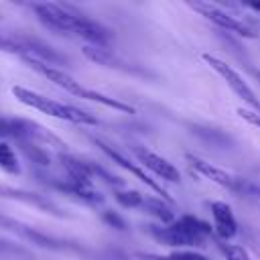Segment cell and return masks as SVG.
<instances>
[{
    "label": "cell",
    "instance_id": "1",
    "mask_svg": "<svg viewBox=\"0 0 260 260\" xmlns=\"http://www.w3.org/2000/svg\"><path fill=\"white\" fill-rule=\"evenodd\" d=\"M39 20L57 32L63 35H75L87 41V45H98L106 47L110 43V30L95 22L93 18L65 6V4H55V2H41L32 6Z\"/></svg>",
    "mask_w": 260,
    "mask_h": 260
},
{
    "label": "cell",
    "instance_id": "2",
    "mask_svg": "<svg viewBox=\"0 0 260 260\" xmlns=\"http://www.w3.org/2000/svg\"><path fill=\"white\" fill-rule=\"evenodd\" d=\"M148 234L156 242L173 248L203 246L205 238L211 236V225L195 215H181L167 225H148Z\"/></svg>",
    "mask_w": 260,
    "mask_h": 260
},
{
    "label": "cell",
    "instance_id": "3",
    "mask_svg": "<svg viewBox=\"0 0 260 260\" xmlns=\"http://www.w3.org/2000/svg\"><path fill=\"white\" fill-rule=\"evenodd\" d=\"M26 63H28L32 69H37L41 75H45L49 81H53L55 85H59L61 89H65L67 93H71V95H75V98H83V100H89V102H98V104L108 106V108H114V110H118V112L134 114V108H132V106H128V104H124V102H120V100H116V98L104 95V93H100V91H95V89L83 87V85H81L79 81H75L69 73H65L61 67H53V65H47V63H43V61H37V59H26Z\"/></svg>",
    "mask_w": 260,
    "mask_h": 260
},
{
    "label": "cell",
    "instance_id": "4",
    "mask_svg": "<svg viewBox=\"0 0 260 260\" xmlns=\"http://www.w3.org/2000/svg\"><path fill=\"white\" fill-rule=\"evenodd\" d=\"M12 93L18 102L47 114V116H53V118H59V120H67V122H73V124H98V118L91 116L89 112L81 110V108H75L71 104H61L57 100H51V98H45L32 89H26V87H20V85H14L12 87Z\"/></svg>",
    "mask_w": 260,
    "mask_h": 260
},
{
    "label": "cell",
    "instance_id": "5",
    "mask_svg": "<svg viewBox=\"0 0 260 260\" xmlns=\"http://www.w3.org/2000/svg\"><path fill=\"white\" fill-rule=\"evenodd\" d=\"M0 136L14 138L16 142H35L39 146H57L61 150L65 148V144L51 130L22 118H0Z\"/></svg>",
    "mask_w": 260,
    "mask_h": 260
},
{
    "label": "cell",
    "instance_id": "6",
    "mask_svg": "<svg viewBox=\"0 0 260 260\" xmlns=\"http://www.w3.org/2000/svg\"><path fill=\"white\" fill-rule=\"evenodd\" d=\"M203 57V61L232 87V91L238 95V98H242L248 106H252L254 108V112L256 114H260V98H256V93H254V89L246 83V79L232 67V65H228L223 59H219V57H215V55H211V53H203L201 55Z\"/></svg>",
    "mask_w": 260,
    "mask_h": 260
},
{
    "label": "cell",
    "instance_id": "7",
    "mask_svg": "<svg viewBox=\"0 0 260 260\" xmlns=\"http://www.w3.org/2000/svg\"><path fill=\"white\" fill-rule=\"evenodd\" d=\"M189 6L193 10H197L201 16H205L207 20H211L213 24H217L219 28L228 30V32H234L238 37H246V39H254L256 32H252L244 22H240L236 16H232L230 12L221 10L219 6L211 4V2H189Z\"/></svg>",
    "mask_w": 260,
    "mask_h": 260
},
{
    "label": "cell",
    "instance_id": "8",
    "mask_svg": "<svg viewBox=\"0 0 260 260\" xmlns=\"http://www.w3.org/2000/svg\"><path fill=\"white\" fill-rule=\"evenodd\" d=\"M93 142H95V144L102 148V152H106V154H108V156H110V158H112V160H114L118 167L126 169L130 175H134L136 179H140L142 183H146V185H148V187H150L154 193H158V195H160V199H162V201H167L169 205H173V199L169 197V193H167V191H165V189H162V187H160V185H158L154 179H150V177H148V175H146V173L140 169V165L132 162V160H130L126 154H122L120 150H116L114 146H110V144H108V142H104V140H98V138H93Z\"/></svg>",
    "mask_w": 260,
    "mask_h": 260
},
{
    "label": "cell",
    "instance_id": "9",
    "mask_svg": "<svg viewBox=\"0 0 260 260\" xmlns=\"http://www.w3.org/2000/svg\"><path fill=\"white\" fill-rule=\"evenodd\" d=\"M132 152H134V156L138 158V165H140V167H146V169L152 171L156 177H160V179H165V181H171V183H177V181L181 179L177 167H175L173 162H169L167 158L158 156L156 152H152V150H148V148H144V146H134Z\"/></svg>",
    "mask_w": 260,
    "mask_h": 260
},
{
    "label": "cell",
    "instance_id": "10",
    "mask_svg": "<svg viewBox=\"0 0 260 260\" xmlns=\"http://www.w3.org/2000/svg\"><path fill=\"white\" fill-rule=\"evenodd\" d=\"M0 228H2V230H8V232H12V234H18L20 238H24V240H28V242H32V244H37V246H43V248H51V250L63 248V244H61L59 240H55V238H51V236H45V234L37 232L35 228H28V225H24V223H20V221H16V219L4 215V213H0Z\"/></svg>",
    "mask_w": 260,
    "mask_h": 260
},
{
    "label": "cell",
    "instance_id": "11",
    "mask_svg": "<svg viewBox=\"0 0 260 260\" xmlns=\"http://www.w3.org/2000/svg\"><path fill=\"white\" fill-rule=\"evenodd\" d=\"M185 158L189 160L191 169H195L199 175H203L205 179H209V181H213V183L221 185L223 189L234 191L238 177L230 175L228 171H223V169H219V167H215V165H211V162H207V160H203V158H199V156H195V154H189V152H187V154H185Z\"/></svg>",
    "mask_w": 260,
    "mask_h": 260
},
{
    "label": "cell",
    "instance_id": "12",
    "mask_svg": "<svg viewBox=\"0 0 260 260\" xmlns=\"http://www.w3.org/2000/svg\"><path fill=\"white\" fill-rule=\"evenodd\" d=\"M211 215H213V232L221 240H230L238 232V221L234 217V211L228 203L223 201H213L211 203Z\"/></svg>",
    "mask_w": 260,
    "mask_h": 260
},
{
    "label": "cell",
    "instance_id": "13",
    "mask_svg": "<svg viewBox=\"0 0 260 260\" xmlns=\"http://www.w3.org/2000/svg\"><path fill=\"white\" fill-rule=\"evenodd\" d=\"M47 183L59 191H65L67 195H73L75 199H79L83 203H89V205H98L104 201V197L93 189V185H79V183H73L71 179H49Z\"/></svg>",
    "mask_w": 260,
    "mask_h": 260
},
{
    "label": "cell",
    "instance_id": "14",
    "mask_svg": "<svg viewBox=\"0 0 260 260\" xmlns=\"http://www.w3.org/2000/svg\"><path fill=\"white\" fill-rule=\"evenodd\" d=\"M83 55L98 63V65H106V67H116V69H122V71H132V73H138V67H132L128 61L120 59L118 55H114L110 49L106 47H98V45H85L83 47Z\"/></svg>",
    "mask_w": 260,
    "mask_h": 260
},
{
    "label": "cell",
    "instance_id": "15",
    "mask_svg": "<svg viewBox=\"0 0 260 260\" xmlns=\"http://www.w3.org/2000/svg\"><path fill=\"white\" fill-rule=\"evenodd\" d=\"M0 197H6V199H16V201H22V203H28V205H35L39 209H45L49 213H55V215H61L59 207L55 203H51L49 199H45L43 195H37V193H30V191H22V189H14V187H6V185H0Z\"/></svg>",
    "mask_w": 260,
    "mask_h": 260
},
{
    "label": "cell",
    "instance_id": "16",
    "mask_svg": "<svg viewBox=\"0 0 260 260\" xmlns=\"http://www.w3.org/2000/svg\"><path fill=\"white\" fill-rule=\"evenodd\" d=\"M140 207H142V209H146L148 213H152L156 219H160V221H162V225H167V223H173V221H175V213H173L171 205H169L167 201H162L160 197L144 195V199H142V205H140Z\"/></svg>",
    "mask_w": 260,
    "mask_h": 260
},
{
    "label": "cell",
    "instance_id": "17",
    "mask_svg": "<svg viewBox=\"0 0 260 260\" xmlns=\"http://www.w3.org/2000/svg\"><path fill=\"white\" fill-rule=\"evenodd\" d=\"M0 169L10 175L20 173V162L16 158V152L8 142H0Z\"/></svg>",
    "mask_w": 260,
    "mask_h": 260
},
{
    "label": "cell",
    "instance_id": "18",
    "mask_svg": "<svg viewBox=\"0 0 260 260\" xmlns=\"http://www.w3.org/2000/svg\"><path fill=\"white\" fill-rule=\"evenodd\" d=\"M18 146H20L22 154L28 160H32L35 165H41V167H49L51 165V158H49V154H47V150L43 146H39L35 142H18Z\"/></svg>",
    "mask_w": 260,
    "mask_h": 260
},
{
    "label": "cell",
    "instance_id": "19",
    "mask_svg": "<svg viewBox=\"0 0 260 260\" xmlns=\"http://www.w3.org/2000/svg\"><path fill=\"white\" fill-rule=\"evenodd\" d=\"M232 193H236V195H240V197H246V199H250L252 203L260 205V185H256V183H252V181H248V179L238 177L236 187H234Z\"/></svg>",
    "mask_w": 260,
    "mask_h": 260
},
{
    "label": "cell",
    "instance_id": "20",
    "mask_svg": "<svg viewBox=\"0 0 260 260\" xmlns=\"http://www.w3.org/2000/svg\"><path fill=\"white\" fill-rule=\"evenodd\" d=\"M114 195H116V201L122 207H140L142 199H144V195L134 191V189H130V191H116Z\"/></svg>",
    "mask_w": 260,
    "mask_h": 260
},
{
    "label": "cell",
    "instance_id": "21",
    "mask_svg": "<svg viewBox=\"0 0 260 260\" xmlns=\"http://www.w3.org/2000/svg\"><path fill=\"white\" fill-rule=\"evenodd\" d=\"M148 258H152V260H209L207 256H203L199 252H191V250H177L167 256H148Z\"/></svg>",
    "mask_w": 260,
    "mask_h": 260
},
{
    "label": "cell",
    "instance_id": "22",
    "mask_svg": "<svg viewBox=\"0 0 260 260\" xmlns=\"http://www.w3.org/2000/svg\"><path fill=\"white\" fill-rule=\"evenodd\" d=\"M219 248H221L225 260H252V256L238 244H228L225 242V244H219Z\"/></svg>",
    "mask_w": 260,
    "mask_h": 260
},
{
    "label": "cell",
    "instance_id": "23",
    "mask_svg": "<svg viewBox=\"0 0 260 260\" xmlns=\"http://www.w3.org/2000/svg\"><path fill=\"white\" fill-rule=\"evenodd\" d=\"M102 219L108 223V225H112V228H116V230H126V221L116 213V211H104V215H102Z\"/></svg>",
    "mask_w": 260,
    "mask_h": 260
},
{
    "label": "cell",
    "instance_id": "24",
    "mask_svg": "<svg viewBox=\"0 0 260 260\" xmlns=\"http://www.w3.org/2000/svg\"><path fill=\"white\" fill-rule=\"evenodd\" d=\"M0 51H6V53H20V47H18L16 41H12V39L0 35Z\"/></svg>",
    "mask_w": 260,
    "mask_h": 260
},
{
    "label": "cell",
    "instance_id": "25",
    "mask_svg": "<svg viewBox=\"0 0 260 260\" xmlns=\"http://www.w3.org/2000/svg\"><path fill=\"white\" fill-rule=\"evenodd\" d=\"M238 114L246 120V122H250L252 126H256V128H260V114H256V112H250V110H238Z\"/></svg>",
    "mask_w": 260,
    "mask_h": 260
},
{
    "label": "cell",
    "instance_id": "26",
    "mask_svg": "<svg viewBox=\"0 0 260 260\" xmlns=\"http://www.w3.org/2000/svg\"><path fill=\"white\" fill-rule=\"evenodd\" d=\"M246 6H250V8H254V10L260 12V2H246Z\"/></svg>",
    "mask_w": 260,
    "mask_h": 260
},
{
    "label": "cell",
    "instance_id": "27",
    "mask_svg": "<svg viewBox=\"0 0 260 260\" xmlns=\"http://www.w3.org/2000/svg\"><path fill=\"white\" fill-rule=\"evenodd\" d=\"M252 73H254V75L258 77V81H260V71H256V69H252Z\"/></svg>",
    "mask_w": 260,
    "mask_h": 260
}]
</instances>
